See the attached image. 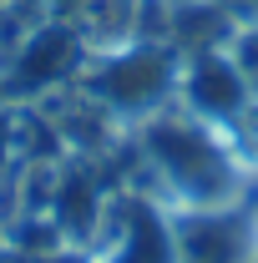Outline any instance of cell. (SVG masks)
<instances>
[{
    "label": "cell",
    "instance_id": "6da1fadb",
    "mask_svg": "<svg viewBox=\"0 0 258 263\" xmlns=\"http://www.w3.org/2000/svg\"><path fill=\"white\" fill-rule=\"evenodd\" d=\"M147 152H152L157 172L167 177V187L188 208H233L238 167L218 147L208 122H197L193 111L188 117H157L147 127Z\"/></svg>",
    "mask_w": 258,
    "mask_h": 263
},
{
    "label": "cell",
    "instance_id": "7a4b0ae2",
    "mask_svg": "<svg viewBox=\"0 0 258 263\" xmlns=\"http://www.w3.org/2000/svg\"><path fill=\"white\" fill-rule=\"evenodd\" d=\"M172 86H177L172 56L157 46H127L101 66V76H91V91L117 111H152Z\"/></svg>",
    "mask_w": 258,
    "mask_h": 263
},
{
    "label": "cell",
    "instance_id": "3957f363",
    "mask_svg": "<svg viewBox=\"0 0 258 263\" xmlns=\"http://www.w3.org/2000/svg\"><path fill=\"white\" fill-rule=\"evenodd\" d=\"M177 86H182L188 111H193L197 122H208V127L238 122V117L253 106V91H248V81L238 76V66H233L228 51H197Z\"/></svg>",
    "mask_w": 258,
    "mask_h": 263
},
{
    "label": "cell",
    "instance_id": "277c9868",
    "mask_svg": "<svg viewBox=\"0 0 258 263\" xmlns=\"http://www.w3.org/2000/svg\"><path fill=\"white\" fill-rule=\"evenodd\" d=\"M177 263H248L253 243H248V223L233 208H188L177 223Z\"/></svg>",
    "mask_w": 258,
    "mask_h": 263
},
{
    "label": "cell",
    "instance_id": "5b68a950",
    "mask_svg": "<svg viewBox=\"0 0 258 263\" xmlns=\"http://www.w3.org/2000/svg\"><path fill=\"white\" fill-rule=\"evenodd\" d=\"M101 263H177V238L172 218H162L152 202H127V228L117 233L112 253Z\"/></svg>",
    "mask_w": 258,
    "mask_h": 263
},
{
    "label": "cell",
    "instance_id": "8992f818",
    "mask_svg": "<svg viewBox=\"0 0 258 263\" xmlns=\"http://www.w3.org/2000/svg\"><path fill=\"white\" fill-rule=\"evenodd\" d=\"M233 66H238V76L248 81V91H253V101H258V26H248V31H238L233 35Z\"/></svg>",
    "mask_w": 258,
    "mask_h": 263
},
{
    "label": "cell",
    "instance_id": "52a82bcc",
    "mask_svg": "<svg viewBox=\"0 0 258 263\" xmlns=\"http://www.w3.org/2000/svg\"><path fill=\"white\" fill-rule=\"evenodd\" d=\"M248 263H258V248H253V258H248Z\"/></svg>",
    "mask_w": 258,
    "mask_h": 263
}]
</instances>
